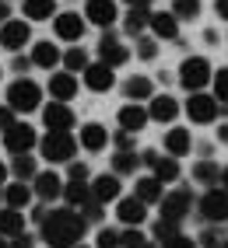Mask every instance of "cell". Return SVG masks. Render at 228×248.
<instances>
[{
  "label": "cell",
  "instance_id": "1",
  "mask_svg": "<svg viewBox=\"0 0 228 248\" xmlns=\"http://www.w3.org/2000/svg\"><path fill=\"white\" fill-rule=\"evenodd\" d=\"M42 227V241L50 248H74L81 238H85V217L74 206H60V210H46V217L39 220Z\"/></svg>",
  "mask_w": 228,
  "mask_h": 248
},
{
  "label": "cell",
  "instance_id": "2",
  "mask_svg": "<svg viewBox=\"0 0 228 248\" xmlns=\"http://www.w3.org/2000/svg\"><path fill=\"white\" fill-rule=\"evenodd\" d=\"M39 151H42V157L50 161V164H67V161H74V154H77V140L70 137V129H63V133L46 129Z\"/></svg>",
  "mask_w": 228,
  "mask_h": 248
},
{
  "label": "cell",
  "instance_id": "3",
  "mask_svg": "<svg viewBox=\"0 0 228 248\" xmlns=\"http://www.w3.org/2000/svg\"><path fill=\"white\" fill-rule=\"evenodd\" d=\"M7 105L14 112H35L42 105V88L35 84V80H28V77H18V80H11V88H7Z\"/></svg>",
  "mask_w": 228,
  "mask_h": 248
},
{
  "label": "cell",
  "instance_id": "4",
  "mask_svg": "<svg viewBox=\"0 0 228 248\" xmlns=\"http://www.w3.org/2000/svg\"><path fill=\"white\" fill-rule=\"evenodd\" d=\"M210 80V63L204 56H190L183 67H179V84L186 91H204Z\"/></svg>",
  "mask_w": 228,
  "mask_h": 248
},
{
  "label": "cell",
  "instance_id": "5",
  "mask_svg": "<svg viewBox=\"0 0 228 248\" xmlns=\"http://www.w3.org/2000/svg\"><path fill=\"white\" fill-rule=\"evenodd\" d=\"M186 115H190L197 126L214 123V119H218V98H214V94H204V91H190V98H186Z\"/></svg>",
  "mask_w": 228,
  "mask_h": 248
},
{
  "label": "cell",
  "instance_id": "6",
  "mask_svg": "<svg viewBox=\"0 0 228 248\" xmlns=\"http://www.w3.org/2000/svg\"><path fill=\"white\" fill-rule=\"evenodd\" d=\"M197 210H200V217L210 220V224L228 220V189H214V186H210V189L204 192V200H200Z\"/></svg>",
  "mask_w": 228,
  "mask_h": 248
},
{
  "label": "cell",
  "instance_id": "7",
  "mask_svg": "<svg viewBox=\"0 0 228 248\" xmlns=\"http://www.w3.org/2000/svg\"><path fill=\"white\" fill-rule=\"evenodd\" d=\"M35 143H39V137H35V129H32L28 123H14V126L4 129V147H7V154H28Z\"/></svg>",
  "mask_w": 228,
  "mask_h": 248
},
{
  "label": "cell",
  "instance_id": "8",
  "mask_svg": "<svg viewBox=\"0 0 228 248\" xmlns=\"http://www.w3.org/2000/svg\"><path fill=\"white\" fill-rule=\"evenodd\" d=\"M190 203H193L190 189H175V192H169V196H161V200H158V206H161V217H165V220H172V224H183V220H186Z\"/></svg>",
  "mask_w": 228,
  "mask_h": 248
},
{
  "label": "cell",
  "instance_id": "9",
  "mask_svg": "<svg viewBox=\"0 0 228 248\" xmlns=\"http://www.w3.org/2000/svg\"><path fill=\"white\" fill-rule=\"evenodd\" d=\"M32 39V31H28V21H0V46L7 49V53H18V49H25Z\"/></svg>",
  "mask_w": 228,
  "mask_h": 248
},
{
  "label": "cell",
  "instance_id": "10",
  "mask_svg": "<svg viewBox=\"0 0 228 248\" xmlns=\"http://www.w3.org/2000/svg\"><path fill=\"white\" fill-rule=\"evenodd\" d=\"M42 126L53 129V133L70 129V126H74V108H70V102H50V105L42 108Z\"/></svg>",
  "mask_w": 228,
  "mask_h": 248
},
{
  "label": "cell",
  "instance_id": "11",
  "mask_svg": "<svg viewBox=\"0 0 228 248\" xmlns=\"http://www.w3.org/2000/svg\"><path fill=\"white\" fill-rule=\"evenodd\" d=\"M81 74H85V88H88V91H99V94H105L112 84H116V74H112V67H109V63H102V60H99V63H88Z\"/></svg>",
  "mask_w": 228,
  "mask_h": 248
},
{
  "label": "cell",
  "instance_id": "12",
  "mask_svg": "<svg viewBox=\"0 0 228 248\" xmlns=\"http://www.w3.org/2000/svg\"><path fill=\"white\" fill-rule=\"evenodd\" d=\"M85 18L81 14H74V11H63V14H53V31L63 39V42H77L81 35H85Z\"/></svg>",
  "mask_w": 228,
  "mask_h": 248
},
{
  "label": "cell",
  "instance_id": "13",
  "mask_svg": "<svg viewBox=\"0 0 228 248\" xmlns=\"http://www.w3.org/2000/svg\"><path fill=\"white\" fill-rule=\"evenodd\" d=\"M46 91L53 94V102H70V98L77 94V77L70 70H60L50 77V84H46Z\"/></svg>",
  "mask_w": 228,
  "mask_h": 248
},
{
  "label": "cell",
  "instance_id": "14",
  "mask_svg": "<svg viewBox=\"0 0 228 248\" xmlns=\"http://www.w3.org/2000/svg\"><path fill=\"white\" fill-rule=\"evenodd\" d=\"M116 4L112 0H88V7H85V21L91 25H99V28H109L112 21H116Z\"/></svg>",
  "mask_w": 228,
  "mask_h": 248
},
{
  "label": "cell",
  "instance_id": "15",
  "mask_svg": "<svg viewBox=\"0 0 228 248\" xmlns=\"http://www.w3.org/2000/svg\"><path fill=\"white\" fill-rule=\"evenodd\" d=\"M179 115V102L172 94H151V105H148V119L155 123H172Z\"/></svg>",
  "mask_w": 228,
  "mask_h": 248
},
{
  "label": "cell",
  "instance_id": "16",
  "mask_svg": "<svg viewBox=\"0 0 228 248\" xmlns=\"http://www.w3.org/2000/svg\"><path fill=\"white\" fill-rule=\"evenodd\" d=\"M99 60H102V63H109V67L116 70L120 63H126V60H130V49H126V46H120V42H116V35H102V39H99Z\"/></svg>",
  "mask_w": 228,
  "mask_h": 248
},
{
  "label": "cell",
  "instance_id": "17",
  "mask_svg": "<svg viewBox=\"0 0 228 248\" xmlns=\"http://www.w3.org/2000/svg\"><path fill=\"white\" fill-rule=\"evenodd\" d=\"M148 28L155 31L158 39H179V18L172 11H155L148 18Z\"/></svg>",
  "mask_w": 228,
  "mask_h": 248
},
{
  "label": "cell",
  "instance_id": "18",
  "mask_svg": "<svg viewBox=\"0 0 228 248\" xmlns=\"http://www.w3.org/2000/svg\"><path fill=\"white\" fill-rule=\"evenodd\" d=\"M120 129H126V133H140L144 126H148V108H140L137 102H130V105H123L120 108Z\"/></svg>",
  "mask_w": 228,
  "mask_h": 248
},
{
  "label": "cell",
  "instance_id": "19",
  "mask_svg": "<svg viewBox=\"0 0 228 248\" xmlns=\"http://www.w3.org/2000/svg\"><path fill=\"white\" fill-rule=\"evenodd\" d=\"M105 143H109V129L102 123H88L85 129H81V137H77V147H85V151H91V154H99Z\"/></svg>",
  "mask_w": 228,
  "mask_h": 248
},
{
  "label": "cell",
  "instance_id": "20",
  "mask_svg": "<svg viewBox=\"0 0 228 248\" xmlns=\"http://www.w3.org/2000/svg\"><path fill=\"white\" fill-rule=\"evenodd\" d=\"M60 189H63V182H60L56 171H42V175L35 171V186H32V192H35L42 203H53L60 196Z\"/></svg>",
  "mask_w": 228,
  "mask_h": 248
},
{
  "label": "cell",
  "instance_id": "21",
  "mask_svg": "<svg viewBox=\"0 0 228 248\" xmlns=\"http://www.w3.org/2000/svg\"><path fill=\"white\" fill-rule=\"evenodd\" d=\"M32 196H35V192H32L21 178H11V182H4V203H7V206H14V210H25V206L32 203Z\"/></svg>",
  "mask_w": 228,
  "mask_h": 248
},
{
  "label": "cell",
  "instance_id": "22",
  "mask_svg": "<svg viewBox=\"0 0 228 248\" xmlns=\"http://www.w3.org/2000/svg\"><path fill=\"white\" fill-rule=\"evenodd\" d=\"M88 186H91V200L112 203L120 196V175H99L95 182H88Z\"/></svg>",
  "mask_w": 228,
  "mask_h": 248
},
{
  "label": "cell",
  "instance_id": "23",
  "mask_svg": "<svg viewBox=\"0 0 228 248\" xmlns=\"http://www.w3.org/2000/svg\"><path fill=\"white\" fill-rule=\"evenodd\" d=\"M60 196H63V203L67 206H81V203H88L91 200V186L88 182H81V178H67L63 182V189H60Z\"/></svg>",
  "mask_w": 228,
  "mask_h": 248
},
{
  "label": "cell",
  "instance_id": "24",
  "mask_svg": "<svg viewBox=\"0 0 228 248\" xmlns=\"http://www.w3.org/2000/svg\"><path fill=\"white\" fill-rule=\"evenodd\" d=\"M32 67H42V70H53L56 63H60V49H56V42H35L32 46Z\"/></svg>",
  "mask_w": 228,
  "mask_h": 248
},
{
  "label": "cell",
  "instance_id": "25",
  "mask_svg": "<svg viewBox=\"0 0 228 248\" xmlns=\"http://www.w3.org/2000/svg\"><path fill=\"white\" fill-rule=\"evenodd\" d=\"M161 186H165V182H158L155 175H144V178H137L134 196H137V200H140L144 206H148V203H158L161 196H165V189H161Z\"/></svg>",
  "mask_w": 228,
  "mask_h": 248
},
{
  "label": "cell",
  "instance_id": "26",
  "mask_svg": "<svg viewBox=\"0 0 228 248\" xmlns=\"http://www.w3.org/2000/svg\"><path fill=\"white\" fill-rule=\"evenodd\" d=\"M123 94L130 98V102H144V98H151V94H155V84H151V77L134 74V77H126V80H123Z\"/></svg>",
  "mask_w": 228,
  "mask_h": 248
},
{
  "label": "cell",
  "instance_id": "27",
  "mask_svg": "<svg viewBox=\"0 0 228 248\" xmlns=\"http://www.w3.org/2000/svg\"><path fill=\"white\" fill-rule=\"evenodd\" d=\"M165 151H169L172 157H183V154H190V151H193L190 129H183V126H172L169 133H165Z\"/></svg>",
  "mask_w": 228,
  "mask_h": 248
},
{
  "label": "cell",
  "instance_id": "28",
  "mask_svg": "<svg viewBox=\"0 0 228 248\" xmlns=\"http://www.w3.org/2000/svg\"><path fill=\"white\" fill-rule=\"evenodd\" d=\"M116 217H120V224H144V217H148V206H144L137 196H130V200H123L120 206H116Z\"/></svg>",
  "mask_w": 228,
  "mask_h": 248
},
{
  "label": "cell",
  "instance_id": "29",
  "mask_svg": "<svg viewBox=\"0 0 228 248\" xmlns=\"http://www.w3.org/2000/svg\"><path fill=\"white\" fill-rule=\"evenodd\" d=\"M7 171H11V178H21V182H28V178H35L39 164H35V157H32V151H28V154H11Z\"/></svg>",
  "mask_w": 228,
  "mask_h": 248
},
{
  "label": "cell",
  "instance_id": "30",
  "mask_svg": "<svg viewBox=\"0 0 228 248\" xmlns=\"http://www.w3.org/2000/svg\"><path fill=\"white\" fill-rule=\"evenodd\" d=\"M18 231H25V217H21V210L4 206V210H0V234H4V238H14Z\"/></svg>",
  "mask_w": 228,
  "mask_h": 248
},
{
  "label": "cell",
  "instance_id": "31",
  "mask_svg": "<svg viewBox=\"0 0 228 248\" xmlns=\"http://www.w3.org/2000/svg\"><path fill=\"white\" fill-rule=\"evenodd\" d=\"M53 7H56V0H25V4H21L25 21H46V18H53Z\"/></svg>",
  "mask_w": 228,
  "mask_h": 248
},
{
  "label": "cell",
  "instance_id": "32",
  "mask_svg": "<svg viewBox=\"0 0 228 248\" xmlns=\"http://www.w3.org/2000/svg\"><path fill=\"white\" fill-rule=\"evenodd\" d=\"M151 171H155L158 182H175V178H179V157H172V154L161 157V154H158V161L151 164Z\"/></svg>",
  "mask_w": 228,
  "mask_h": 248
},
{
  "label": "cell",
  "instance_id": "33",
  "mask_svg": "<svg viewBox=\"0 0 228 248\" xmlns=\"http://www.w3.org/2000/svg\"><path fill=\"white\" fill-rule=\"evenodd\" d=\"M60 63H63V70L77 74V70H85V67H88V53H85V49H81L77 42H70L67 53H60Z\"/></svg>",
  "mask_w": 228,
  "mask_h": 248
},
{
  "label": "cell",
  "instance_id": "34",
  "mask_svg": "<svg viewBox=\"0 0 228 248\" xmlns=\"http://www.w3.org/2000/svg\"><path fill=\"white\" fill-rule=\"evenodd\" d=\"M193 178H197L200 182V186H214V182H221V168H218V164L214 161H197V164H193Z\"/></svg>",
  "mask_w": 228,
  "mask_h": 248
},
{
  "label": "cell",
  "instance_id": "35",
  "mask_svg": "<svg viewBox=\"0 0 228 248\" xmlns=\"http://www.w3.org/2000/svg\"><path fill=\"white\" fill-rule=\"evenodd\" d=\"M137 164H140V157L134 151H116L112 154V175H134Z\"/></svg>",
  "mask_w": 228,
  "mask_h": 248
},
{
  "label": "cell",
  "instance_id": "36",
  "mask_svg": "<svg viewBox=\"0 0 228 248\" xmlns=\"http://www.w3.org/2000/svg\"><path fill=\"white\" fill-rule=\"evenodd\" d=\"M148 18H151L148 7H130L126 11V31H130V35H140V31L148 28Z\"/></svg>",
  "mask_w": 228,
  "mask_h": 248
},
{
  "label": "cell",
  "instance_id": "37",
  "mask_svg": "<svg viewBox=\"0 0 228 248\" xmlns=\"http://www.w3.org/2000/svg\"><path fill=\"white\" fill-rule=\"evenodd\" d=\"M172 14L183 21H193L200 14V0H172Z\"/></svg>",
  "mask_w": 228,
  "mask_h": 248
},
{
  "label": "cell",
  "instance_id": "38",
  "mask_svg": "<svg viewBox=\"0 0 228 248\" xmlns=\"http://www.w3.org/2000/svg\"><path fill=\"white\" fill-rule=\"evenodd\" d=\"M151 231H155V241H161V245H165L169 238H175V234H179V224H172V220H165V217H161V220H158Z\"/></svg>",
  "mask_w": 228,
  "mask_h": 248
},
{
  "label": "cell",
  "instance_id": "39",
  "mask_svg": "<svg viewBox=\"0 0 228 248\" xmlns=\"http://www.w3.org/2000/svg\"><path fill=\"white\" fill-rule=\"evenodd\" d=\"M81 217H85V224H99L102 220V203L99 200H88V203H81Z\"/></svg>",
  "mask_w": 228,
  "mask_h": 248
},
{
  "label": "cell",
  "instance_id": "40",
  "mask_svg": "<svg viewBox=\"0 0 228 248\" xmlns=\"http://www.w3.org/2000/svg\"><path fill=\"white\" fill-rule=\"evenodd\" d=\"M140 245H144V234L137 231V224H130V231L120 234V248H140Z\"/></svg>",
  "mask_w": 228,
  "mask_h": 248
},
{
  "label": "cell",
  "instance_id": "41",
  "mask_svg": "<svg viewBox=\"0 0 228 248\" xmlns=\"http://www.w3.org/2000/svg\"><path fill=\"white\" fill-rule=\"evenodd\" d=\"M214 98H218V102H225V105H228V67L214 74Z\"/></svg>",
  "mask_w": 228,
  "mask_h": 248
},
{
  "label": "cell",
  "instance_id": "42",
  "mask_svg": "<svg viewBox=\"0 0 228 248\" xmlns=\"http://www.w3.org/2000/svg\"><path fill=\"white\" fill-rule=\"evenodd\" d=\"M137 56H140V60H155V56H158V42H155L151 35H140V42H137Z\"/></svg>",
  "mask_w": 228,
  "mask_h": 248
},
{
  "label": "cell",
  "instance_id": "43",
  "mask_svg": "<svg viewBox=\"0 0 228 248\" xmlns=\"http://www.w3.org/2000/svg\"><path fill=\"white\" fill-rule=\"evenodd\" d=\"M99 248H120V231H109V227H102L99 231V241H95Z\"/></svg>",
  "mask_w": 228,
  "mask_h": 248
},
{
  "label": "cell",
  "instance_id": "44",
  "mask_svg": "<svg viewBox=\"0 0 228 248\" xmlns=\"http://www.w3.org/2000/svg\"><path fill=\"white\" fill-rule=\"evenodd\" d=\"M7 245H11V248H35V238H32L28 231H18V234H14Z\"/></svg>",
  "mask_w": 228,
  "mask_h": 248
},
{
  "label": "cell",
  "instance_id": "45",
  "mask_svg": "<svg viewBox=\"0 0 228 248\" xmlns=\"http://www.w3.org/2000/svg\"><path fill=\"white\" fill-rule=\"evenodd\" d=\"M67 164H70V171H67L70 178H81V182H88V175H91V171H88V164H81V161H67Z\"/></svg>",
  "mask_w": 228,
  "mask_h": 248
},
{
  "label": "cell",
  "instance_id": "46",
  "mask_svg": "<svg viewBox=\"0 0 228 248\" xmlns=\"http://www.w3.org/2000/svg\"><path fill=\"white\" fill-rule=\"evenodd\" d=\"M14 123H18V119H14V108L11 105H0V133H4L7 126H14Z\"/></svg>",
  "mask_w": 228,
  "mask_h": 248
},
{
  "label": "cell",
  "instance_id": "47",
  "mask_svg": "<svg viewBox=\"0 0 228 248\" xmlns=\"http://www.w3.org/2000/svg\"><path fill=\"white\" fill-rule=\"evenodd\" d=\"M161 248H197V241H190V238H183V234H175V238H169Z\"/></svg>",
  "mask_w": 228,
  "mask_h": 248
},
{
  "label": "cell",
  "instance_id": "48",
  "mask_svg": "<svg viewBox=\"0 0 228 248\" xmlns=\"http://www.w3.org/2000/svg\"><path fill=\"white\" fill-rule=\"evenodd\" d=\"M116 147H120V151H134V133L120 129V133H116Z\"/></svg>",
  "mask_w": 228,
  "mask_h": 248
},
{
  "label": "cell",
  "instance_id": "49",
  "mask_svg": "<svg viewBox=\"0 0 228 248\" xmlns=\"http://www.w3.org/2000/svg\"><path fill=\"white\" fill-rule=\"evenodd\" d=\"M200 245H204V248H218V245H221L218 231H204V234H200Z\"/></svg>",
  "mask_w": 228,
  "mask_h": 248
},
{
  "label": "cell",
  "instance_id": "50",
  "mask_svg": "<svg viewBox=\"0 0 228 248\" xmlns=\"http://www.w3.org/2000/svg\"><path fill=\"white\" fill-rule=\"evenodd\" d=\"M28 67H32V60H28V56H14V70H18V74H25Z\"/></svg>",
  "mask_w": 228,
  "mask_h": 248
},
{
  "label": "cell",
  "instance_id": "51",
  "mask_svg": "<svg viewBox=\"0 0 228 248\" xmlns=\"http://www.w3.org/2000/svg\"><path fill=\"white\" fill-rule=\"evenodd\" d=\"M214 11H218L221 21H228V0H214Z\"/></svg>",
  "mask_w": 228,
  "mask_h": 248
},
{
  "label": "cell",
  "instance_id": "52",
  "mask_svg": "<svg viewBox=\"0 0 228 248\" xmlns=\"http://www.w3.org/2000/svg\"><path fill=\"white\" fill-rule=\"evenodd\" d=\"M11 18V4H7V0H0V21H7Z\"/></svg>",
  "mask_w": 228,
  "mask_h": 248
},
{
  "label": "cell",
  "instance_id": "53",
  "mask_svg": "<svg viewBox=\"0 0 228 248\" xmlns=\"http://www.w3.org/2000/svg\"><path fill=\"white\" fill-rule=\"evenodd\" d=\"M140 161H144V164H148V168H151V164L158 161V154H155V151H144V157H140Z\"/></svg>",
  "mask_w": 228,
  "mask_h": 248
},
{
  "label": "cell",
  "instance_id": "54",
  "mask_svg": "<svg viewBox=\"0 0 228 248\" xmlns=\"http://www.w3.org/2000/svg\"><path fill=\"white\" fill-rule=\"evenodd\" d=\"M7 178H11V171H7V164H4V161H0V186H4V182H7Z\"/></svg>",
  "mask_w": 228,
  "mask_h": 248
},
{
  "label": "cell",
  "instance_id": "55",
  "mask_svg": "<svg viewBox=\"0 0 228 248\" xmlns=\"http://www.w3.org/2000/svg\"><path fill=\"white\" fill-rule=\"evenodd\" d=\"M151 0H126V7H148Z\"/></svg>",
  "mask_w": 228,
  "mask_h": 248
},
{
  "label": "cell",
  "instance_id": "56",
  "mask_svg": "<svg viewBox=\"0 0 228 248\" xmlns=\"http://www.w3.org/2000/svg\"><path fill=\"white\" fill-rule=\"evenodd\" d=\"M218 140H228V123H221V129H218Z\"/></svg>",
  "mask_w": 228,
  "mask_h": 248
},
{
  "label": "cell",
  "instance_id": "57",
  "mask_svg": "<svg viewBox=\"0 0 228 248\" xmlns=\"http://www.w3.org/2000/svg\"><path fill=\"white\" fill-rule=\"evenodd\" d=\"M221 189H228V168H221Z\"/></svg>",
  "mask_w": 228,
  "mask_h": 248
},
{
  "label": "cell",
  "instance_id": "58",
  "mask_svg": "<svg viewBox=\"0 0 228 248\" xmlns=\"http://www.w3.org/2000/svg\"><path fill=\"white\" fill-rule=\"evenodd\" d=\"M0 248H11V245H7V241H4V234H0Z\"/></svg>",
  "mask_w": 228,
  "mask_h": 248
},
{
  "label": "cell",
  "instance_id": "59",
  "mask_svg": "<svg viewBox=\"0 0 228 248\" xmlns=\"http://www.w3.org/2000/svg\"><path fill=\"white\" fill-rule=\"evenodd\" d=\"M140 248H158V245H148V241H144V245H140Z\"/></svg>",
  "mask_w": 228,
  "mask_h": 248
},
{
  "label": "cell",
  "instance_id": "60",
  "mask_svg": "<svg viewBox=\"0 0 228 248\" xmlns=\"http://www.w3.org/2000/svg\"><path fill=\"white\" fill-rule=\"evenodd\" d=\"M0 203H4V186H0Z\"/></svg>",
  "mask_w": 228,
  "mask_h": 248
},
{
  "label": "cell",
  "instance_id": "61",
  "mask_svg": "<svg viewBox=\"0 0 228 248\" xmlns=\"http://www.w3.org/2000/svg\"><path fill=\"white\" fill-rule=\"evenodd\" d=\"M218 248H228V241H221V245H218Z\"/></svg>",
  "mask_w": 228,
  "mask_h": 248
},
{
  "label": "cell",
  "instance_id": "62",
  "mask_svg": "<svg viewBox=\"0 0 228 248\" xmlns=\"http://www.w3.org/2000/svg\"><path fill=\"white\" fill-rule=\"evenodd\" d=\"M74 248H85V245H81V241H77V245H74Z\"/></svg>",
  "mask_w": 228,
  "mask_h": 248
}]
</instances>
